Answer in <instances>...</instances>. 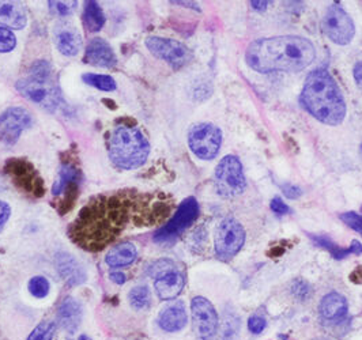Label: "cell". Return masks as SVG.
<instances>
[{"label":"cell","instance_id":"obj_6","mask_svg":"<svg viewBox=\"0 0 362 340\" xmlns=\"http://www.w3.org/2000/svg\"><path fill=\"white\" fill-rule=\"evenodd\" d=\"M247 180L240 160L235 156H226L216 169V189L218 195L235 197L245 191Z\"/></svg>","mask_w":362,"mask_h":340},{"label":"cell","instance_id":"obj_14","mask_svg":"<svg viewBox=\"0 0 362 340\" xmlns=\"http://www.w3.org/2000/svg\"><path fill=\"white\" fill-rule=\"evenodd\" d=\"M56 269L60 278L70 287H76L83 285L88 279V274L83 266L74 257L73 254L67 252H60L54 257Z\"/></svg>","mask_w":362,"mask_h":340},{"label":"cell","instance_id":"obj_46","mask_svg":"<svg viewBox=\"0 0 362 340\" xmlns=\"http://www.w3.org/2000/svg\"><path fill=\"white\" fill-rule=\"evenodd\" d=\"M76 340H91V338L86 336V335H81V336H79Z\"/></svg>","mask_w":362,"mask_h":340},{"label":"cell","instance_id":"obj_39","mask_svg":"<svg viewBox=\"0 0 362 340\" xmlns=\"http://www.w3.org/2000/svg\"><path fill=\"white\" fill-rule=\"evenodd\" d=\"M270 206H272V210L275 214L284 215L290 213L289 206L281 197H274Z\"/></svg>","mask_w":362,"mask_h":340},{"label":"cell","instance_id":"obj_8","mask_svg":"<svg viewBox=\"0 0 362 340\" xmlns=\"http://www.w3.org/2000/svg\"><path fill=\"white\" fill-rule=\"evenodd\" d=\"M188 144L191 151L200 160H214L222 146V132L211 123H199L191 128Z\"/></svg>","mask_w":362,"mask_h":340},{"label":"cell","instance_id":"obj_37","mask_svg":"<svg viewBox=\"0 0 362 340\" xmlns=\"http://www.w3.org/2000/svg\"><path fill=\"white\" fill-rule=\"evenodd\" d=\"M248 328H250V331L252 334H256V335L262 334L263 329L266 328V320L263 317H260V316H252L248 320Z\"/></svg>","mask_w":362,"mask_h":340},{"label":"cell","instance_id":"obj_33","mask_svg":"<svg viewBox=\"0 0 362 340\" xmlns=\"http://www.w3.org/2000/svg\"><path fill=\"white\" fill-rule=\"evenodd\" d=\"M76 1H49L52 13L57 16H70L76 8Z\"/></svg>","mask_w":362,"mask_h":340},{"label":"cell","instance_id":"obj_45","mask_svg":"<svg viewBox=\"0 0 362 340\" xmlns=\"http://www.w3.org/2000/svg\"><path fill=\"white\" fill-rule=\"evenodd\" d=\"M356 276H360V281H361L362 283V267H357V269H354V271L351 272V275H350V281H351V279H354Z\"/></svg>","mask_w":362,"mask_h":340},{"label":"cell","instance_id":"obj_16","mask_svg":"<svg viewBox=\"0 0 362 340\" xmlns=\"http://www.w3.org/2000/svg\"><path fill=\"white\" fill-rule=\"evenodd\" d=\"M54 38L57 49L64 56H76L82 48L81 35L70 22L57 23L54 28Z\"/></svg>","mask_w":362,"mask_h":340},{"label":"cell","instance_id":"obj_5","mask_svg":"<svg viewBox=\"0 0 362 340\" xmlns=\"http://www.w3.org/2000/svg\"><path fill=\"white\" fill-rule=\"evenodd\" d=\"M199 216V203L195 197H187L177 207L166 225L154 234V241L158 244H173Z\"/></svg>","mask_w":362,"mask_h":340},{"label":"cell","instance_id":"obj_25","mask_svg":"<svg viewBox=\"0 0 362 340\" xmlns=\"http://www.w3.org/2000/svg\"><path fill=\"white\" fill-rule=\"evenodd\" d=\"M105 16L104 11L101 10L100 4L95 1H88L85 6V13H83V22L85 26L89 32H100L103 26L105 25Z\"/></svg>","mask_w":362,"mask_h":340},{"label":"cell","instance_id":"obj_31","mask_svg":"<svg viewBox=\"0 0 362 340\" xmlns=\"http://www.w3.org/2000/svg\"><path fill=\"white\" fill-rule=\"evenodd\" d=\"M30 76L35 79H41V81H51L52 79V67L48 61L45 60H38L33 63L30 69Z\"/></svg>","mask_w":362,"mask_h":340},{"label":"cell","instance_id":"obj_41","mask_svg":"<svg viewBox=\"0 0 362 340\" xmlns=\"http://www.w3.org/2000/svg\"><path fill=\"white\" fill-rule=\"evenodd\" d=\"M109 278H110V281L113 282V283H116V285H124L126 282H127V276L123 274V272H119V271H113V272H110L109 274Z\"/></svg>","mask_w":362,"mask_h":340},{"label":"cell","instance_id":"obj_7","mask_svg":"<svg viewBox=\"0 0 362 340\" xmlns=\"http://www.w3.org/2000/svg\"><path fill=\"white\" fill-rule=\"evenodd\" d=\"M245 242V230L243 225L232 216L225 218L216 232L214 247L218 259L229 262L235 257Z\"/></svg>","mask_w":362,"mask_h":340},{"label":"cell","instance_id":"obj_9","mask_svg":"<svg viewBox=\"0 0 362 340\" xmlns=\"http://www.w3.org/2000/svg\"><path fill=\"white\" fill-rule=\"evenodd\" d=\"M147 49L156 57L166 61L172 69L180 70L189 64L192 60V52L182 42L163 37H148L146 40Z\"/></svg>","mask_w":362,"mask_h":340},{"label":"cell","instance_id":"obj_43","mask_svg":"<svg viewBox=\"0 0 362 340\" xmlns=\"http://www.w3.org/2000/svg\"><path fill=\"white\" fill-rule=\"evenodd\" d=\"M252 8L256 11H264L269 6V1H252Z\"/></svg>","mask_w":362,"mask_h":340},{"label":"cell","instance_id":"obj_26","mask_svg":"<svg viewBox=\"0 0 362 340\" xmlns=\"http://www.w3.org/2000/svg\"><path fill=\"white\" fill-rule=\"evenodd\" d=\"M128 301L131 306L136 310L147 309L151 303V293L150 288L142 285V286L134 287L128 294Z\"/></svg>","mask_w":362,"mask_h":340},{"label":"cell","instance_id":"obj_42","mask_svg":"<svg viewBox=\"0 0 362 340\" xmlns=\"http://www.w3.org/2000/svg\"><path fill=\"white\" fill-rule=\"evenodd\" d=\"M353 74H354V79H356V83H357L358 89L362 91V61L356 64Z\"/></svg>","mask_w":362,"mask_h":340},{"label":"cell","instance_id":"obj_44","mask_svg":"<svg viewBox=\"0 0 362 340\" xmlns=\"http://www.w3.org/2000/svg\"><path fill=\"white\" fill-rule=\"evenodd\" d=\"M350 248H351V251H353L354 254H361L362 253V244L360 241H357V240H354V241L351 242Z\"/></svg>","mask_w":362,"mask_h":340},{"label":"cell","instance_id":"obj_28","mask_svg":"<svg viewBox=\"0 0 362 340\" xmlns=\"http://www.w3.org/2000/svg\"><path fill=\"white\" fill-rule=\"evenodd\" d=\"M49 291H51V283L45 276L36 275L29 281V293L37 300L45 298L49 294Z\"/></svg>","mask_w":362,"mask_h":340},{"label":"cell","instance_id":"obj_17","mask_svg":"<svg viewBox=\"0 0 362 340\" xmlns=\"http://www.w3.org/2000/svg\"><path fill=\"white\" fill-rule=\"evenodd\" d=\"M83 61L91 66L112 69L116 66L117 59L108 42L100 37H95L91 40L86 48Z\"/></svg>","mask_w":362,"mask_h":340},{"label":"cell","instance_id":"obj_21","mask_svg":"<svg viewBox=\"0 0 362 340\" xmlns=\"http://www.w3.org/2000/svg\"><path fill=\"white\" fill-rule=\"evenodd\" d=\"M79 185V170L78 168L66 162L59 173V179L54 182L52 194L54 197H69L71 194H75Z\"/></svg>","mask_w":362,"mask_h":340},{"label":"cell","instance_id":"obj_2","mask_svg":"<svg viewBox=\"0 0 362 340\" xmlns=\"http://www.w3.org/2000/svg\"><path fill=\"white\" fill-rule=\"evenodd\" d=\"M315 57L312 41L300 36L260 38L251 42L245 52L247 64L260 74L303 71Z\"/></svg>","mask_w":362,"mask_h":340},{"label":"cell","instance_id":"obj_32","mask_svg":"<svg viewBox=\"0 0 362 340\" xmlns=\"http://www.w3.org/2000/svg\"><path fill=\"white\" fill-rule=\"evenodd\" d=\"M17 45V38L7 28H0V54L11 52Z\"/></svg>","mask_w":362,"mask_h":340},{"label":"cell","instance_id":"obj_11","mask_svg":"<svg viewBox=\"0 0 362 340\" xmlns=\"http://www.w3.org/2000/svg\"><path fill=\"white\" fill-rule=\"evenodd\" d=\"M16 88L25 98L48 110H54L60 102L59 91L54 88L52 81H41L29 76L19 79Z\"/></svg>","mask_w":362,"mask_h":340},{"label":"cell","instance_id":"obj_22","mask_svg":"<svg viewBox=\"0 0 362 340\" xmlns=\"http://www.w3.org/2000/svg\"><path fill=\"white\" fill-rule=\"evenodd\" d=\"M26 11L19 1H0V25L7 29H23L26 26Z\"/></svg>","mask_w":362,"mask_h":340},{"label":"cell","instance_id":"obj_36","mask_svg":"<svg viewBox=\"0 0 362 340\" xmlns=\"http://www.w3.org/2000/svg\"><path fill=\"white\" fill-rule=\"evenodd\" d=\"M291 293H293V295L296 297V298H298V300H307L310 297V286H309L307 282H304V281H301V279H298V281H296L294 282V285L291 286Z\"/></svg>","mask_w":362,"mask_h":340},{"label":"cell","instance_id":"obj_15","mask_svg":"<svg viewBox=\"0 0 362 340\" xmlns=\"http://www.w3.org/2000/svg\"><path fill=\"white\" fill-rule=\"evenodd\" d=\"M7 168L10 169V173L19 188L32 192L35 197H38L40 194L44 195V184L37 176L33 165L21 160H11Z\"/></svg>","mask_w":362,"mask_h":340},{"label":"cell","instance_id":"obj_12","mask_svg":"<svg viewBox=\"0 0 362 340\" xmlns=\"http://www.w3.org/2000/svg\"><path fill=\"white\" fill-rule=\"evenodd\" d=\"M192 322L199 340H211L218 329V315L213 304L204 297H195L191 301Z\"/></svg>","mask_w":362,"mask_h":340},{"label":"cell","instance_id":"obj_3","mask_svg":"<svg viewBox=\"0 0 362 340\" xmlns=\"http://www.w3.org/2000/svg\"><path fill=\"white\" fill-rule=\"evenodd\" d=\"M301 104L309 115L327 126H338L346 117L344 94L325 69L309 74L301 93Z\"/></svg>","mask_w":362,"mask_h":340},{"label":"cell","instance_id":"obj_1","mask_svg":"<svg viewBox=\"0 0 362 340\" xmlns=\"http://www.w3.org/2000/svg\"><path fill=\"white\" fill-rule=\"evenodd\" d=\"M173 206L172 199L163 194L141 192L135 188L103 194L90 199L79 211L69 234L79 248L103 251L127 230L163 223Z\"/></svg>","mask_w":362,"mask_h":340},{"label":"cell","instance_id":"obj_27","mask_svg":"<svg viewBox=\"0 0 362 340\" xmlns=\"http://www.w3.org/2000/svg\"><path fill=\"white\" fill-rule=\"evenodd\" d=\"M83 82L90 85L95 89L101 90V91H115L116 90V82L112 76L109 75H103V74H85L82 76Z\"/></svg>","mask_w":362,"mask_h":340},{"label":"cell","instance_id":"obj_38","mask_svg":"<svg viewBox=\"0 0 362 340\" xmlns=\"http://www.w3.org/2000/svg\"><path fill=\"white\" fill-rule=\"evenodd\" d=\"M11 216V207L8 203L0 200V233Z\"/></svg>","mask_w":362,"mask_h":340},{"label":"cell","instance_id":"obj_24","mask_svg":"<svg viewBox=\"0 0 362 340\" xmlns=\"http://www.w3.org/2000/svg\"><path fill=\"white\" fill-rule=\"evenodd\" d=\"M188 322V316L182 304H175L165 307L160 313L158 325L166 332H179Z\"/></svg>","mask_w":362,"mask_h":340},{"label":"cell","instance_id":"obj_30","mask_svg":"<svg viewBox=\"0 0 362 340\" xmlns=\"http://www.w3.org/2000/svg\"><path fill=\"white\" fill-rule=\"evenodd\" d=\"M54 322L49 320H44L37 325L36 328L30 332V335L28 336L26 340H52L54 335Z\"/></svg>","mask_w":362,"mask_h":340},{"label":"cell","instance_id":"obj_10","mask_svg":"<svg viewBox=\"0 0 362 340\" xmlns=\"http://www.w3.org/2000/svg\"><path fill=\"white\" fill-rule=\"evenodd\" d=\"M323 29L327 37L338 45L350 44L356 35L353 19L337 3L328 7L323 18Z\"/></svg>","mask_w":362,"mask_h":340},{"label":"cell","instance_id":"obj_18","mask_svg":"<svg viewBox=\"0 0 362 340\" xmlns=\"http://www.w3.org/2000/svg\"><path fill=\"white\" fill-rule=\"evenodd\" d=\"M319 312H320V317L323 319V322H328V324H337V322H342L347 316L349 306H347V301L342 294L329 293V294H326L323 297V300L320 301Z\"/></svg>","mask_w":362,"mask_h":340},{"label":"cell","instance_id":"obj_20","mask_svg":"<svg viewBox=\"0 0 362 340\" xmlns=\"http://www.w3.org/2000/svg\"><path fill=\"white\" fill-rule=\"evenodd\" d=\"M184 285H185V279L182 274L176 269L160 275L158 278H156V282H154L156 293L163 301L176 298L182 291Z\"/></svg>","mask_w":362,"mask_h":340},{"label":"cell","instance_id":"obj_35","mask_svg":"<svg viewBox=\"0 0 362 340\" xmlns=\"http://www.w3.org/2000/svg\"><path fill=\"white\" fill-rule=\"evenodd\" d=\"M175 269V263L172 260H168V259H163V260H158L157 263H154L150 269V274L154 276V278H158L160 275L166 274L169 271H173Z\"/></svg>","mask_w":362,"mask_h":340},{"label":"cell","instance_id":"obj_48","mask_svg":"<svg viewBox=\"0 0 362 340\" xmlns=\"http://www.w3.org/2000/svg\"><path fill=\"white\" fill-rule=\"evenodd\" d=\"M230 340H233V339H230Z\"/></svg>","mask_w":362,"mask_h":340},{"label":"cell","instance_id":"obj_34","mask_svg":"<svg viewBox=\"0 0 362 340\" xmlns=\"http://www.w3.org/2000/svg\"><path fill=\"white\" fill-rule=\"evenodd\" d=\"M341 219L349 228H351L353 230H356L357 233L362 235V215L350 211V213H344L341 215Z\"/></svg>","mask_w":362,"mask_h":340},{"label":"cell","instance_id":"obj_23","mask_svg":"<svg viewBox=\"0 0 362 340\" xmlns=\"http://www.w3.org/2000/svg\"><path fill=\"white\" fill-rule=\"evenodd\" d=\"M138 257L136 247L132 242H120L109 250L105 263L110 269H123L131 266Z\"/></svg>","mask_w":362,"mask_h":340},{"label":"cell","instance_id":"obj_13","mask_svg":"<svg viewBox=\"0 0 362 340\" xmlns=\"http://www.w3.org/2000/svg\"><path fill=\"white\" fill-rule=\"evenodd\" d=\"M33 126V117L28 109L11 107L0 115V138L7 143H16L22 131Z\"/></svg>","mask_w":362,"mask_h":340},{"label":"cell","instance_id":"obj_47","mask_svg":"<svg viewBox=\"0 0 362 340\" xmlns=\"http://www.w3.org/2000/svg\"><path fill=\"white\" fill-rule=\"evenodd\" d=\"M361 156H362V143H361Z\"/></svg>","mask_w":362,"mask_h":340},{"label":"cell","instance_id":"obj_4","mask_svg":"<svg viewBox=\"0 0 362 340\" xmlns=\"http://www.w3.org/2000/svg\"><path fill=\"white\" fill-rule=\"evenodd\" d=\"M108 153L117 168L132 170L147 161L150 143L138 127L119 126L109 135Z\"/></svg>","mask_w":362,"mask_h":340},{"label":"cell","instance_id":"obj_29","mask_svg":"<svg viewBox=\"0 0 362 340\" xmlns=\"http://www.w3.org/2000/svg\"><path fill=\"white\" fill-rule=\"evenodd\" d=\"M317 245H320L322 248H325L329 252L335 259H344L349 254H353L351 248L349 247L347 250H344L341 247H338L337 244H334L331 240H328L327 237H319V235H309Z\"/></svg>","mask_w":362,"mask_h":340},{"label":"cell","instance_id":"obj_40","mask_svg":"<svg viewBox=\"0 0 362 340\" xmlns=\"http://www.w3.org/2000/svg\"><path fill=\"white\" fill-rule=\"evenodd\" d=\"M282 191H284L285 197H288V199H298V197L303 195L301 188H298L296 185H291V184H285L282 187Z\"/></svg>","mask_w":362,"mask_h":340},{"label":"cell","instance_id":"obj_19","mask_svg":"<svg viewBox=\"0 0 362 340\" xmlns=\"http://www.w3.org/2000/svg\"><path fill=\"white\" fill-rule=\"evenodd\" d=\"M82 316H83L82 305L73 297H67L66 300H63V303L57 309L56 320L62 329L74 334L82 322Z\"/></svg>","mask_w":362,"mask_h":340}]
</instances>
